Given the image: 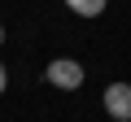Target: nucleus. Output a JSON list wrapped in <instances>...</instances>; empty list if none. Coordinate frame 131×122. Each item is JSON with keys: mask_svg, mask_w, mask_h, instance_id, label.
Instances as JSON below:
<instances>
[{"mask_svg": "<svg viewBox=\"0 0 131 122\" xmlns=\"http://www.w3.org/2000/svg\"><path fill=\"white\" fill-rule=\"evenodd\" d=\"M44 79H48L57 92H74V87H83V66L70 61V57H57V61H48Z\"/></svg>", "mask_w": 131, "mask_h": 122, "instance_id": "nucleus-1", "label": "nucleus"}, {"mask_svg": "<svg viewBox=\"0 0 131 122\" xmlns=\"http://www.w3.org/2000/svg\"><path fill=\"white\" fill-rule=\"evenodd\" d=\"M101 100H105L109 122H131V83H109Z\"/></svg>", "mask_w": 131, "mask_h": 122, "instance_id": "nucleus-2", "label": "nucleus"}, {"mask_svg": "<svg viewBox=\"0 0 131 122\" xmlns=\"http://www.w3.org/2000/svg\"><path fill=\"white\" fill-rule=\"evenodd\" d=\"M66 5H70V9L79 13V18H101L109 0H66Z\"/></svg>", "mask_w": 131, "mask_h": 122, "instance_id": "nucleus-3", "label": "nucleus"}, {"mask_svg": "<svg viewBox=\"0 0 131 122\" xmlns=\"http://www.w3.org/2000/svg\"><path fill=\"white\" fill-rule=\"evenodd\" d=\"M5 87H9V70L0 66V92H5Z\"/></svg>", "mask_w": 131, "mask_h": 122, "instance_id": "nucleus-4", "label": "nucleus"}, {"mask_svg": "<svg viewBox=\"0 0 131 122\" xmlns=\"http://www.w3.org/2000/svg\"><path fill=\"white\" fill-rule=\"evenodd\" d=\"M0 48H5V26H0Z\"/></svg>", "mask_w": 131, "mask_h": 122, "instance_id": "nucleus-5", "label": "nucleus"}]
</instances>
